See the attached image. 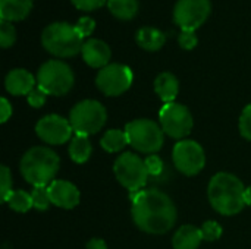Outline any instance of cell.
<instances>
[{"label":"cell","mask_w":251,"mask_h":249,"mask_svg":"<svg viewBox=\"0 0 251 249\" xmlns=\"http://www.w3.org/2000/svg\"><path fill=\"white\" fill-rule=\"evenodd\" d=\"M82 59L84 62L91 66V68H99V69H103L104 66L109 65V60H110V47L101 41V40H97V38H91L88 41L84 43L82 45Z\"/></svg>","instance_id":"9a60e30c"},{"label":"cell","mask_w":251,"mask_h":249,"mask_svg":"<svg viewBox=\"0 0 251 249\" xmlns=\"http://www.w3.org/2000/svg\"><path fill=\"white\" fill-rule=\"evenodd\" d=\"M200 230H201L203 241H206V242H215V241H218L222 236V232H224L222 226L218 222H215V220L204 222L201 225Z\"/></svg>","instance_id":"4316f807"},{"label":"cell","mask_w":251,"mask_h":249,"mask_svg":"<svg viewBox=\"0 0 251 249\" xmlns=\"http://www.w3.org/2000/svg\"><path fill=\"white\" fill-rule=\"evenodd\" d=\"M16 40V31L12 25V22L7 21H0V45L3 48L10 47Z\"/></svg>","instance_id":"83f0119b"},{"label":"cell","mask_w":251,"mask_h":249,"mask_svg":"<svg viewBox=\"0 0 251 249\" xmlns=\"http://www.w3.org/2000/svg\"><path fill=\"white\" fill-rule=\"evenodd\" d=\"M74 72L62 60H49L43 63L37 73V87L49 95H65L74 87Z\"/></svg>","instance_id":"52a82bcc"},{"label":"cell","mask_w":251,"mask_h":249,"mask_svg":"<svg viewBox=\"0 0 251 249\" xmlns=\"http://www.w3.org/2000/svg\"><path fill=\"white\" fill-rule=\"evenodd\" d=\"M109 10L122 21L132 19L138 12V1L137 0H107Z\"/></svg>","instance_id":"603a6c76"},{"label":"cell","mask_w":251,"mask_h":249,"mask_svg":"<svg viewBox=\"0 0 251 249\" xmlns=\"http://www.w3.org/2000/svg\"><path fill=\"white\" fill-rule=\"evenodd\" d=\"M47 188H49V195H50V201L53 205L63 208V210H72L79 204L81 195H79L78 188L72 182L56 179Z\"/></svg>","instance_id":"5bb4252c"},{"label":"cell","mask_w":251,"mask_h":249,"mask_svg":"<svg viewBox=\"0 0 251 249\" xmlns=\"http://www.w3.org/2000/svg\"><path fill=\"white\" fill-rule=\"evenodd\" d=\"M146 167L149 170V175H153V176H159L162 172H163V161L159 156L156 154H150L146 160Z\"/></svg>","instance_id":"1f68e13d"},{"label":"cell","mask_w":251,"mask_h":249,"mask_svg":"<svg viewBox=\"0 0 251 249\" xmlns=\"http://www.w3.org/2000/svg\"><path fill=\"white\" fill-rule=\"evenodd\" d=\"M116 181L129 192H140L149 181V170L144 160L134 153H122L113 164Z\"/></svg>","instance_id":"ba28073f"},{"label":"cell","mask_w":251,"mask_h":249,"mask_svg":"<svg viewBox=\"0 0 251 249\" xmlns=\"http://www.w3.org/2000/svg\"><path fill=\"white\" fill-rule=\"evenodd\" d=\"M246 205L251 207V186L246 188Z\"/></svg>","instance_id":"8d00e7d4"},{"label":"cell","mask_w":251,"mask_h":249,"mask_svg":"<svg viewBox=\"0 0 251 249\" xmlns=\"http://www.w3.org/2000/svg\"><path fill=\"white\" fill-rule=\"evenodd\" d=\"M43 47L57 57H72L82 50V37L75 25L54 22L44 28L41 34Z\"/></svg>","instance_id":"277c9868"},{"label":"cell","mask_w":251,"mask_h":249,"mask_svg":"<svg viewBox=\"0 0 251 249\" xmlns=\"http://www.w3.org/2000/svg\"><path fill=\"white\" fill-rule=\"evenodd\" d=\"M47 92L44 90H41L40 87H35L28 95H26V100H28V104L34 109H40L44 106L46 100H47Z\"/></svg>","instance_id":"f546056e"},{"label":"cell","mask_w":251,"mask_h":249,"mask_svg":"<svg viewBox=\"0 0 251 249\" xmlns=\"http://www.w3.org/2000/svg\"><path fill=\"white\" fill-rule=\"evenodd\" d=\"M128 136L125 134V131L121 129H109L104 132L100 145L104 151L107 153H119L122 151L126 145H128Z\"/></svg>","instance_id":"7402d4cb"},{"label":"cell","mask_w":251,"mask_h":249,"mask_svg":"<svg viewBox=\"0 0 251 249\" xmlns=\"http://www.w3.org/2000/svg\"><path fill=\"white\" fill-rule=\"evenodd\" d=\"M240 134L247 141H251V104H247L240 116Z\"/></svg>","instance_id":"f1b7e54d"},{"label":"cell","mask_w":251,"mask_h":249,"mask_svg":"<svg viewBox=\"0 0 251 249\" xmlns=\"http://www.w3.org/2000/svg\"><path fill=\"white\" fill-rule=\"evenodd\" d=\"M178 43L184 50H193L197 45V35L194 31L182 29L181 34L178 35Z\"/></svg>","instance_id":"4dcf8cb0"},{"label":"cell","mask_w":251,"mask_h":249,"mask_svg":"<svg viewBox=\"0 0 251 249\" xmlns=\"http://www.w3.org/2000/svg\"><path fill=\"white\" fill-rule=\"evenodd\" d=\"M135 38H137L138 45L144 50H149V51H156V50L162 48V45L166 41L165 34L160 29L153 28V26L140 28Z\"/></svg>","instance_id":"44dd1931"},{"label":"cell","mask_w":251,"mask_h":249,"mask_svg":"<svg viewBox=\"0 0 251 249\" xmlns=\"http://www.w3.org/2000/svg\"><path fill=\"white\" fill-rule=\"evenodd\" d=\"M35 134L49 145H62L72 139L74 129L69 123V119H65L59 114H47L37 122Z\"/></svg>","instance_id":"4fadbf2b"},{"label":"cell","mask_w":251,"mask_h":249,"mask_svg":"<svg viewBox=\"0 0 251 249\" xmlns=\"http://www.w3.org/2000/svg\"><path fill=\"white\" fill-rule=\"evenodd\" d=\"M0 110H1V119H0V122L1 123H6L9 120V117L12 116V106H10V103L4 97L0 100Z\"/></svg>","instance_id":"e575fe53"},{"label":"cell","mask_w":251,"mask_h":249,"mask_svg":"<svg viewBox=\"0 0 251 249\" xmlns=\"http://www.w3.org/2000/svg\"><path fill=\"white\" fill-rule=\"evenodd\" d=\"M174 166L185 176L199 175L206 164V154L203 147L193 139L178 141L172 150Z\"/></svg>","instance_id":"30bf717a"},{"label":"cell","mask_w":251,"mask_h":249,"mask_svg":"<svg viewBox=\"0 0 251 249\" xmlns=\"http://www.w3.org/2000/svg\"><path fill=\"white\" fill-rule=\"evenodd\" d=\"M207 198L216 213L235 216L246 207V188L235 175L219 172L209 182Z\"/></svg>","instance_id":"7a4b0ae2"},{"label":"cell","mask_w":251,"mask_h":249,"mask_svg":"<svg viewBox=\"0 0 251 249\" xmlns=\"http://www.w3.org/2000/svg\"><path fill=\"white\" fill-rule=\"evenodd\" d=\"M31 197H32L34 208L38 210V211H46L51 204L47 186H32Z\"/></svg>","instance_id":"d4e9b609"},{"label":"cell","mask_w":251,"mask_h":249,"mask_svg":"<svg viewBox=\"0 0 251 249\" xmlns=\"http://www.w3.org/2000/svg\"><path fill=\"white\" fill-rule=\"evenodd\" d=\"M12 172L7 166H0V195H1V203L7 204L9 197L12 195Z\"/></svg>","instance_id":"484cf974"},{"label":"cell","mask_w":251,"mask_h":249,"mask_svg":"<svg viewBox=\"0 0 251 249\" xmlns=\"http://www.w3.org/2000/svg\"><path fill=\"white\" fill-rule=\"evenodd\" d=\"M75 28H76V31L81 34V37L84 38V37H88V35L94 31L96 22H94L91 18H88V16H82V18H79V21L75 23Z\"/></svg>","instance_id":"d6a6232c"},{"label":"cell","mask_w":251,"mask_h":249,"mask_svg":"<svg viewBox=\"0 0 251 249\" xmlns=\"http://www.w3.org/2000/svg\"><path fill=\"white\" fill-rule=\"evenodd\" d=\"M159 123L168 136L182 141L190 135L194 120L187 106L174 101L163 104L159 112Z\"/></svg>","instance_id":"9c48e42d"},{"label":"cell","mask_w":251,"mask_h":249,"mask_svg":"<svg viewBox=\"0 0 251 249\" xmlns=\"http://www.w3.org/2000/svg\"><path fill=\"white\" fill-rule=\"evenodd\" d=\"M129 145L143 154H156L165 141L162 126L150 119H135L125 126Z\"/></svg>","instance_id":"5b68a950"},{"label":"cell","mask_w":251,"mask_h":249,"mask_svg":"<svg viewBox=\"0 0 251 249\" xmlns=\"http://www.w3.org/2000/svg\"><path fill=\"white\" fill-rule=\"evenodd\" d=\"M132 70L121 63H112L100 69L96 76L97 88L107 97H118L132 85Z\"/></svg>","instance_id":"8fae6325"},{"label":"cell","mask_w":251,"mask_h":249,"mask_svg":"<svg viewBox=\"0 0 251 249\" xmlns=\"http://www.w3.org/2000/svg\"><path fill=\"white\" fill-rule=\"evenodd\" d=\"M60 167L59 156L47 147L29 148L19 161V172L32 186H49L56 181Z\"/></svg>","instance_id":"3957f363"},{"label":"cell","mask_w":251,"mask_h":249,"mask_svg":"<svg viewBox=\"0 0 251 249\" xmlns=\"http://www.w3.org/2000/svg\"><path fill=\"white\" fill-rule=\"evenodd\" d=\"M210 0H178L174 9V19L181 29H197L210 15Z\"/></svg>","instance_id":"7c38bea8"},{"label":"cell","mask_w":251,"mask_h":249,"mask_svg":"<svg viewBox=\"0 0 251 249\" xmlns=\"http://www.w3.org/2000/svg\"><path fill=\"white\" fill-rule=\"evenodd\" d=\"M131 194V216L140 230L150 235H165L174 227L178 213L169 195L156 188Z\"/></svg>","instance_id":"6da1fadb"},{"label":"cell","mask_w":251,"mask_h":249,"mask_svg":"<svg viewBox=\"0 0 251 249\" xmlns=\"http://www.w3.org/2000/svg\"><path fill=\"white\" fill-rule=\"evenodd\" d=\"M203 241L201 230L193 225H184L181 226L174 238H172V247L174 249H197Z\"/></svg>","instance_id":"ac0fdd59"},{"label":"cell","mask_w":251,"mask_h":249,"mask_svg":"<svg viewBox=\"0 0 251 249\" xmlns=\"http://www.w3.org/2000/svg\"><path fill=\"white\" fill-rule=\"evenodd\" d=\"M68 151H69V157L74 163L82 164V163L88 161V158L91 157V153H93V145L90 142V138L87 135L75 134L69 142Z\"/></svg>","instance_id":"ffe728a7"},{"label":"cell","mask_w":251,"mask_h":249,"mask_svg":"<svg viewBox=\"0 0 251 249\" xmlns=\"http://www.w3.org/2000/svg\"><path fill=\"white\" fill-rule=\"evenodd\" d=\"M71 1L75 4V7L81 10H94L106 3V0H71Z\"/></svg>","instance_id":"836d02e7"},{"label":"cell","mask_w":251,"mask_h":249,"mask_svg":"<svg viewBox=\"0 0 251 249\" xmlns=\"http://www.w3.org/2000/svg\"><path fill=\"white\" fill-rule=\"evenodd\" d=\"M7 205H9L10 210H13L16 213H26V211H29L31 208H34L31 192L22 191V189L13 191L12 195L7 200Z\"/></svg>","instance_id":"cb8c5ba5"},{"label":"cell","mask_w":251,"mask_h":249,"mask_svg":"<svg viewBox=\"0 0 251 249\" xmlns=\"http://www.w3.org/2000/svg\"><path fill=\"white\" fill-rule=\"evenodd\" d=\"M32 0H0V18L7 22L22 21L28 16Z\"/></svg>","instance_id":"d6986e66"},{"label":"cell","mask_w":251,"mask_h":249,"mask_svg":"<svg viewBox=\"0 0 251 249\" xmlns=\"http://www.w3.org/2000/svg\"><path fill=\"white\" fill-rule=\"evenodd\" d=\"M4 87L12 95H28L35 88V78L26 69H13L4 78Z\"/></svg>","instance_id":"2e32d148"},{"label":"cell","mask_w":251,"mask_h":249,"mask_svg":"<svg viewBox=\"0 0 251 249\" xmlns=\"http://www.w3.org/2000/svg\"><path fill=\"white\" fill-rule=\"evenodd\" d=\"M154 91L165 104L174 103L179 92V82L174 73L162 72L154 79Z\"/></svg>","instance_id":"e0dca14e"},{"label":"cell","mask_w":251,"mask_h":249,"mask_svg":"<svg viewBox=\"0 0 251 249\" xmlns=\"http://www.w3.org/2000/svg\"><path fill=\"white\" fill-rule=\"evenodd\" d=\"M107 120L106 107L97 100H82L69 112V123L78 135H94L103 129Z\"/></svg>","instance_id":"8992f818"},{"label":"cell","mask_w":251,"mask_h":249,"mask_svg":"<svg viewBox=\"0 0 251 249\" xmlns=\"http://www.w3.org/2000/svg\"><path fill=\"white\" fill-rule=\"evenodd\" d=\"M85 249H107V245L103 239H99V238H93L87 242V247Z\"/></svg>","instance_id":"d590c367"}]
</instances>
